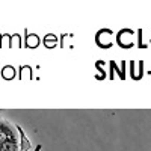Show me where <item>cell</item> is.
Instances as JSON below:
<instances>
[{
    "mask_svg": "<svg viewBox=\"0 0 151 151\" xmlns=\"http://www.w3.org/2000/svg\"><path fill=\"white\" fill-rule=\"evenodd\" d=\"M104 35H106V29H101L100 32H97V35H95V42H97V45L98 47H101V48H109V47H112V41H110V38L113 36H109V40L107 38H104Z\"/></svg>",
    "mask_w": 151,
    "mask_h": 151,
    "instance_id": "cell-1",
    "label": "cell"
},
{
    "mask_svg": "<svg viewBox=\"0 0 151 151\" xmlns=\"http://www.w3.org/2000/svg\"><path fill=\"white\" fill-rule=\"evenodd\" d=\"M15 127H17V132L20 133V151H30L32 150V142L27 139V136L24 134L21 125L15 124Z\"/></svg>",
    "mask_w": 151,
    "mask_h": 151,
    "instance_id": "cell-2",
    "label": "cell"
},
{
    "mask_svg": "<svg viewBox=\"0 0 151 151\" xmlns=\"http://www.w3.org/2000/svg\"><path fill=\"white\" fill-rule=\"evenodd\" d=\"M122 62H124V68H122V70H118L116 64H115L113 60H110V62H109V65H110V79H113V73H118L121 80H124V79H125V65H127V62H125V60H122Z\"/></svg>",
    "mask_w": 151,
    "mask_h": 151,
    "instance_id": "cell-3",
    "label": "cell"
},
{
    "mask_svg": "<svg viewBox=\"0 0 151 151\" xmlns=\"http://www.w3.org/2000/svg\"><path fill=\"white\" fill-rule=\"evenodd\" d=\"M2 77H3V79H6V80L14 79V77H15V70H14V67L6 65V67L2 70Z\"/></svg>",
    "mask_w": 151,
    "mask_h": 151,
    "instance_id": "cell-4",
    "label": "cell"
},
{
    "mask_svg": "<svg viewBox=\"0 0 151 151\" xmlns=\"http://www.w3.org/2000/svg\"><path fill=\"white\" fill-rule=\"evenodd\" d=\"M56 42H58V40H56V36L55 35H52V33H50V35H47L45 38H44V45L45 47H55L56 45Z\"/></svg>",
    "mask_w": 151,
    "mask_h": 151,
    "instance_id": "cell-5",
    "label": "cell"
},
{
    "mask_svg": "<svg viewBox=\"0 0 151 151\" xmlns=\"http://www.w3.org/2000/svg\"><path fill=\"white\" fill-rule=\"evenodd\" d=\"M41 150H42V145L40 144V145H36V148H35L33 151H41Z\"/></svg>",
    "mask_w": 151,
    "mask_h": 151,
    "instance_id": "cell-6",
    "label": "cell"
}]
</instances>
